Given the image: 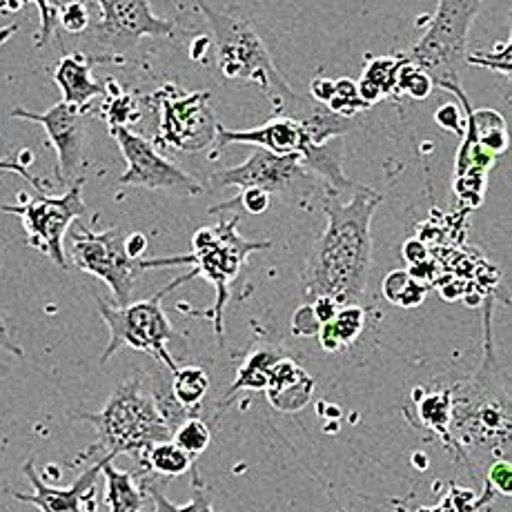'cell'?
Masks as SVG:
<instances>
[{
	"label": "cell",
	"mask_w": 512,
	"mask_h": 512,
	"mask_svg": "<svg viewBox=\"0 0 512 512\" xmlns=\"http://www.w3.org/2000/svg\"><path fill=\"white\" fill-rule=\"evenodd\" d=\"M383 194L368 185H357L350 201L323 199L328 228L312 245L301 274L303 297L312 301L330 297L339 308L359 305L366 297L372 268V216Z\"/></svg>",
	"instance_id": "1"
},
{
	"label": "cell",
	"mask_w": 512,
	"mask_h": 512,
	"mask_svg": "<svg viewBox=\"0 0 512 512\" xmlns=\"http://www.w3.org/2000/svg\"><path fill=\"white\" fill-rule=\"evenodd\" d=\"M452 426L457 461L470 466V452L484 450L492 459H508L510 452V388L508 372L499 366L490 341V314H486V352L479 372L450 388Z\"/></svg>",
	"instance_id": "2"
},
{
	"label": "cell",
	"mask_w": 512,
	"mask_h": 512,
	"mask_svg": "<svg viewBox=\"0 0 512 512\" xmlns=\"http://www.w3.org/2000/svg\"><path fill=\"white\" fill-rule=\"evenodd\" d=\"M208 18L216 43V70L225 81H243L259 87L268 98L274 116L292 118L297 123H305L319 110V103L312 98L301 96L292 90L285 81L279 67L274 65L268 47L256 34L250 21L221 12L212 5H196Z\"/></svg>",
	"instance_id": "3"
},
{
	"label": "cell",
	"mask_w": 512,
	"mask_h": 512,
	"mask_svg": "<svg viewBox=\"0 0 512 512\" xmlns=\"http://www.w3.org/2000/svg\"><path fill=\"white\" fill-rule=\"evenodd\" d=\"M74 419L92 423L98 435L92 446L72 461L74 466L96 455L112 461L121 455H130L139 464V459L152 446L172 439V430L161 417L152 388L147 386L143 374L125 379L107 399L103 410L76 412Z\"/></svg>",
	"instance_id": "4"
},
{
	"label": "cell",
	"mask_w": 512,
	"mask_h": 512,
	"mask_svg": "<svg viewBox=\"0 0 512 512\" xmlns=\"http://www.w3.org/2000/svg\"><path fill=\"white\" fill-rule=\"evenodd\" d=\"M192 279H196V277L190 270V272L181 274V277H176L172 283H167L165 288L152 294L150 299L127 303V305H123V308H118V305L105 301L103 297H96L98 312H101L103 321L107 323V328H110V341H107V346L101 354L103 366L121 348H132V350L150 354V357L159 361L163 368L170 370V374L179 368V363L174 361L170 350H167L172 339H176V330L172 328L170 319H167L161 301L172 290L179 288V285L192 281Z\"/></svg>",
	"instance_id": "5"
},
{
	"label": "cell",
	"mask_w": 512,
	"mask_h": 512,
	"mask_svg": "<svg viewBox=\"0 0 512 512\" xmlns=\"http://www.w3.org/2000/svg\"><path fill=\"white\" fill-rule=\"evenodd\" d=\"M125 236L127 232L121 228L94 232L76 221L70 252V265L105 281L114 294V305H118V308L130 303L134 283L139 281L143 272L154 268H172V265H194L192 254L165 256V259H132L125 250Z\"/></svg>",
	"instance_id": "6"
},
{
	"label": "cell",
	"mask_w": 512,
	"mask_h": 512,
	"mask_svg": "<svg viewBox=\"0 0 512 512\" xmlns=\"http://www.w3.org/2000/svg\"><path fill=\"white\" fill-rule=\"evenodd\" d=\"M481 3H439L419 43L403 52L408 63L426 72L435 90L461 85V70L468 56V29Z\"/></svg>",
	"instance_id": "7"
},
{
	"label": "cell",
	"mask_w": 512,
	"mask_h": 512,
	"mask_svg": "<svg viewBox=\"0 0 512 512\" xmlns=\"http://www.w3.org/2000/svg\"><path fill=\"white\" fill-rule=\"evenodd\" d=\"M241 216L234 214L230 219L221 216V221L214 228L196 230L192 239V256H194V277L208 279L216 288V303H214V332L216 339L223 346V312L225 303L230 299V285L239 277L241 270L248 263L252 252L270 250L272 241H250L236 232Z\"/></svg>",
	"instance_id": "8"
},
{
	"label": "cell",
	"mask_w": 512,
	"mask_h": 512,
	"mask_svg": "<svg viewBox=\"0 0 512 512\" xmlns=\"http://www.w3.org/2000/svg\"><path fill=\"white\" fill-rule=\"evenodd\" d=\"M210 181L214 187L232 185L239 187V190L256 187V190L279 196L285 203L299 205V208H308L314 194L319 190L323 192L321 181L301 163V154L277 156L259 150V147H254L248 161L212 174Z\"/></svg>",
	"instance_id": "9"
},
{
	"label": "cell",
	"mask_w": 512,
	"mask_h": 512,
	"mask_svg": "<svg viewBox=\"0 0 512 512\" xmlns=\"http://www.w3.org/2000/svg\"><path fill=\"white\" fill-rule=\"evenodd\" d=\"M83 185L85 179H76L61 196L38 194L34 199H27L25 194H18L21 199L18 205H0V212L16 214L23 221L27 243L49 256L61 270H70V261H67L63 248L65 234L72 223L87 214Z\"/></svg>",
	"instance_id": "10"
},
{
	"label": "cell",
	"mask_w": 512,
	"mask_h": 512,
	"mask_svg": "<svg viewBox=\"0 0 512 512\" xmlns=\"http://www.w3.org/2000/svg\"><path fill=\"white\" fill-rule=\"evenodd\" d=\"M212 94L185 92L172 83L163 85L147 101L159 105L161 123L154 145H170L181 152H203L214 145L219 121L210 107Z\"/></svg>",
	"instance_id": "11"
},
{
	"label": "cell",
	"mask_w": 512,
	"mask_h": 512,
	"mask_svg": "<svg viewBox=\"0 0 512 512\" xmlns=\"http://www.w3.org/2000/svg\"><path fill=\"white\" fill-rule=\"evenodd\" d=\"M112 139L118 143L127 163V170L118 176V185H136L147 190H167L183 196H196L203 192V185L187 174L183 167L156 150L152 141L132 132L130 127H107Z\"/></svg>",
	"instance_id": "12"
},
{
	"label": "cell",
	"mask_w": 512,
	"mask_h": 512,
	"mask_svg": "<svg viewBox=\"0 0 512 512\" xmlns=\"http://www.w3.org/2000/svg\"><path fill=\"white\" fill-rule=\"evenodd\" d=\"M101 18L92 23V34L101 45L125 52L134 47L143 36L163 38L172 36L176 23L172 18H161L154 14L150 3H114V0H101L96 3Z\"/></svg>",
	"instance_id": "13"
},
{
	"label": "cell",
	"mask_w": 512,
	"mask_h": 512,
	"mask_svg": "<svg viewBox=\"0 0 512 512\" xmlns=\"http://www.w3.org/2000/svg\"><path fill=\"white\" fill-rule=\"evenodd\" d=\"M85 114L74 105L58 101L47 112H29L23 107H14L12 116L23 121L38 123L45 130L49 145L56 150V176L63 185L76 181V172L83 163V143H85Z\"/></svg>",
	"instance_id": "14"
},
{
	"label": "cell",
	"mask_w": 512,
	"mask_h": 512,
	"mask_svg": "<svg viewBox=\"0 0 512 512\" xmlns=\"http://www.w3.org/2000/svg\"><path fill=\"white\" fill-rule=\"evenodd\" d=\"M103 461L98 459L92 468H87L81 477H78L72 486L56 488L49 486L47 481L36 472L34 457L25 461L23 475L29 479L34 492L25 495V492L9 490L16 501L21 504L34 506L38 512H98L101 501H98V477H101Z\"/></svg>",
	"instance_id": "15"
},
{
	"label": "cell",
	"mask_w": 512,
	"mask_h": 512,
	"mask_svg": "<svg viewBox=\"0 0 512 512\" xmlns=\"http://www.w3.org/2000/svg\"><path fill=\"white\" fill-rule=\"evenodd\" d=\"M254 145L259 150L272 152L277 156L285 154H303L308 150V139H305L303 127L292 121V118L274 116L261 127H250V130H230L219 123L216 127V139H214V152L212 156L219 154L223 147L228 145Z\"/></svg>",
	"instance_id": "16"
},
{
	"label": "cell",
	"mask_w": 512,
	"mask_h": 512,
	"mask_svg": "<svg viewBox=\"0 0 512 512\" xmlns=\"http://www.w3.org/2000/svg\"><path fill=\"white\" fill-rule=\"evenodd\" d=\"M112 56H87L83 52H70L58 61L54 70V81L61 87L67 105H74L78 110L90 112L94 98H103V85L92 76V67L96 63H112Z\"/></svg>",
	"instance_id": "17"
},
{
	"label": "cell",
	"mask_w": 512,
	"mask_h": 512,
	"mask_svg": "<svg viewBox=\"0 0 512 512\" xmlns=\"http://www.w3.org/2000/svg\"><path fill=\"white\" fill-rule=\"evenodd\" d=\"M314 388H317V383L308 370L294 359L281 357L270 372L265 395H268L274 410L283 412V415H294L312 401Z\"/></svg>",
	"instance_id": "18"
},
{
	"label": "cell",
	"mask_w": 512,
	"mask_h": 512,
	"mask_svg": "<svg viewBox=\"0 0 512 512\" xmlns=\"http://www.w3.org/2000/svg\"><path fill=\"white\" fill-rule=\"evenodd\" d=\"M105 477V495L103 510L105 512H145V490L141 484V475L136 470H121L114 466L112 459H101Z\"/></svg>",
	"instance_id": "19"
},
{
	"label": "cell",
	"mask_w": 512,
	"mask_h": 512,
	"mask_svg": "<svg viewBox=\"0 0 512 512\" xmlns=\"http://www.w3.org/2000/svg\"><path fill=\"white\" fill-rule=\"evenodd\" d=\"M412 403H415L417 417L423 430H430L432 435L441 439L446 450H450L457 459V446L452 441L450 426H452V395L450 388H437V390H426L417 388L415 395H412Z\"/></svg>",
	"instance_id": "20"
},
{
	"label": "cell",
	"mask_w": 512,
	"mask_h": 512,
	"mask_svg": "<svg viewBox=\"0 0 512 512\" xmlns=\"http://www.w3.org/2000/svg\"><path fill=\"white\" fill-rule=\"evenodd\" d=\"M406 61V54H392V56H368L363 74L357 81L359 96L370 107L383 101L386 96L395 94L397 74L399 67Z\"/></svg>",
	"instance_id": "21"
},
{
	"label": "cell",
	"mask_w": 512,
	"mask_h": 512,
	"mask_svg": "<svg viewBox=\"0 0 512 512\" xmlns=\"http://www.w3.org/2000/svg\"><path fill=\"white\" fill-rule=\"evenodd\" d=\"M281 359L279 352L268 350V348H259L250 352L248 357H245L243 366L236 372V379L230 386V390L225 392L223 401L219 403V410H216V419L221 417L223 408H228L230 403L236 399V395L243 390H254V392H265L268 388V379H270V372L274 368V363Z\"/></svg>",
	"instance_id": "22"
},
{
	"label": "cell",
	"mask_w": 512,
	"mask_h": 512,
	"mask_svg": "<svg viewBox=\"0 0 512 512\" xmlns=\"http://www.w3.org/2000/svg\"><path fill=\"white\" fill-rule=\"evenodd\" d=\"M210 390V374L201 366H179L170 377V395L187 417H201L203 399Z\"/></svg>",
	"instance_id": "23"
},
{
	"label": "cell",
	"mask_w": 512,
	"mask_h": 512,
	"mask_svg": "<svg viewBox=\"0 0 512 512\" xmlns=\"http://www.w3.org/2000/svg\"><path fill=\"white\" fill-rule=\"evenodd\" d=\"M196 466V461L185 455V452L174 446L170 441H161L152 446L145 455L139 459V475L141 477H163V479H174L181 477L185 472H190Z\"/></svg>",
	"instance_id": "24"
},
{
	"label": "cell",
	"mask_w": 512,
	"mask_h": 512,
	"mask_svg": "<svg viewBox=\"0 0 512 512\" xmlns=\"http://www.w3.org/2000/svg\"><path fill=\"white\" fill-rule=\"evenodd\" d=\"M363 328H366V310L361 305H348L334 314L332 321L323 323L317 337L323 350L339 352L357 341Z\"/></svg>",
	"instance_id": "25"
},
{
	"label": "cell",
	"mask_w": 512,
	"mask_h": 512,
	"mask_svg": "<svg viewBox=\"0 0 512 512\" xmlns=\"http://www.w3.org/2000/svg\"><path fill=\"white\" fill-rule=\"evenodd\" d=\"M192 475H194V497L183 506L172 504V501L163 495L161 488L156 486V481L152 477H141L145 497L152 501L154 512H214L208 486L203 484L201 475L196 472V466L192 468Z\"/></svg>",
	"instance_id": "26"
},
{
	"label": "cell",
	"mask_w": 512,
	"mask_h": 512,
	"mask_svg": "<svg viewBox=\"0 0 512 512\" xmlns=\"http://www.w3.org/2000/svg\"><path fill=\"white\" fill-rule=\"evenodd\" d=\"M103 105L101 114L107 121V127H130L141 118L139 103H136V96L125 92L121 85H118L114 78L105 81L103 85Z\"/></svg>",
	"instance_id": "27"
},
{
	"label": "cell",
	"mask_w": 512,
	"mask_h": 512,
	"mask_svg": "<svg viewBox=\"0 0 512 512\" xmlns=\"http://www.w3.org/2000/svg\"><path fill=\"white\" fill-rule=\"evenodd\" d=\"M383 294H386V299L392 305L417 308L423 297H426V288L417 283L408 270H395L383 279Z\"/></svg>",
	"instance_id": "28"
},
{
	"label": "cell",
	"mask_w": 512,
	"mask_h": 512,
	"mask_svg": "<svg viewBox=\"0 0 512 512\" xmlns=\"http://www.w3.org/2000/svg\"><path fill=\"white\" fill-rule=\"evenodd\" d=\"M212 441L210 426L201 417H190L174 428L172 443L179 446L185 455H190L194 461L199 455L208 450Z\"/></svg>",
	"instance_id": "29"
},
{
	"label": "cell",
	"mask_w": 512,
	"mask_h": 512,
	"mask_svg": "<svg viewBox=\"0 0 512 512\" xmlns=\"http://www.w3.org/2000/svg\"><path fill=\"white\" fill-rule=\"evenodd\" d=\"M326 107L332 114L348 118V121H352V116H357L359 112L370 110V105L359 96V87L354 78H339V81H334V94Z\"/></svg>",
	"instance_id": "30"
},
{
	"label": "cell",
	"mask_w": 512,
	"mask_h": 512,
	"mask_svg": "<svg viewBox=\"0 0 512 512\" xmlns=\"http://www.w3.org/2000/svg\"><path fill=\"white\" fill-rule=\"evenodd\" d=\"M270 201H272L270 194L256 190V187H248V190H241L239 194H236L234 199L214 205V208L208 210V214L234 212V214H239V216H243V214L259 216V214H263L265 210L270 208Z\"/></svg>",
	"instance_id": "31"
},
{
	"label": "cell",
	"mask_w": 512,
	"mask_h": 512,
	"mask_svg": "<svg viewBox=\"0 0 512 512\" xmlns=\"http://www.w3.org/2000/svg\"><path fill=\"white\" fill-rule=\"evenodd\" d=\"M432 92H435V85L428 78L426 72H421L417 65L408 63V58L403 61L397 74V85H395V94H403L412 98V101H423L428 98Z\"/></svg>",
	"instance_id": "32"
},
{
	"label": "cell",
	"mask_w": 512,
	"mask_h": 512,
	"mask_svg": "<svg viewBox=\"0 0 512 512\" xmlns=\"http://www.w3.org/2000/svg\"><path fill=\"white\" fill-rule=\"evenodd\" d=\"M510 54H512V43L501 41V43H497L495 52L490 49V52H472V54H468L466 63L475 65V67H484V70H495L501 76L510 78V74H512Z\"/></svg>",
	"instance_id": "33"
},
{
	"label": "cell",
	"mask_w": 512,
	"mask_h": 512,
	"mask_svg": "<svg viewBox=\"0 0 512 512\" xmlns=\"http://www.w3.org/2000/svg\"><path fill=\"white\" fill-rule=\"evenodd\" d=\"M58 25L70 34H85L92 27L90 5L85 3H65L58 12Z\"/></svg>",
	"instance_id": "34"
},
{
	"label": "cell",
	"mask_w": 512,
	"mask_h": 512,
	"mask_svg": "<svg viewBox=\"0 0 512 512\" xmlns=\"http://www.w3.org/2000/svg\"><path fill=\"white\" fill-rule=\"evenodd\" d=\"M486 192V174H464L461 179H455V194L461 201H466L470 208H479L484 201Z\"/></svg>",
	"instance_id": "35"
},
{
	"label": "cell",
	"mask_w": 512,
	"mask_h": 512,
	"mask_svg": "<svg viewBox=\"0 0 512 512\" xmlns=\"http://www.w3.org/2000/svg\"><path fill=\"white\" fill-rule=\"evenodd\" d=\"M486 484H490V488L497 492V495L510 497L512 492V466L508 459H495L488 468L486 475Z\"/></svg>",
	"instance_id": "36"
},
{
	"label": "cell",
	"mask_w": 512,
	"mask_h": 512,
	"mask_svg": "<svg viewBox=\"0 0 512 512\" xmlns=\"http://www.w3.org/2000/svg\"><path fill=\"white\" fill-rule=\"evenodd\" d=\"M38 12H41V32L36 34V47H45L49 41H52L54 32L58 29V12H61V5H52L45 3V0H38L36 3Z\"/></svg>",
	"instance_id": "37"
},
{
	"label": "cell",
	"mask_w": 512,
	"mask_h": 512,
	"mask_svg": "<svg viewBox=\"0 0 512 512\" xmlns=\"http://www.w3.org/2000/svg\"><path fill=\"white\" fill-rule=\"evenodd\" d=\"M319 321L314 319V312L310 308V303H305L303 308H299L297 312H294L292 317V332L297 334V337H303V339H310V337H317L319 334Z\"/></svg>",
	"instance_id": "38"
},
{
	"label": "cell",
	"mask_w": 512,
	"mask_h": 512,
	"mask_svg": "<svg viewBox=\"0 0 512 512\" xmlns=\"http://www.w3.org/2000/svg\"><path fill=\"white\" fill-rule=\"evenodd\" d=\"M435 121L439 123V127H443V130L455 132L459 136H464L466 132V121H461V107L455 103H448L443 105L441 110H437Z\"/></svg>",
	"instance_id": "39"
},
{
	"label": "cell",
	"mask_w": 512,
	"mask_h": 512,
	"mask_svg": "<svg viewBox=\"0 0 512 512\" xmlns=\"http://www.w3.org/2000/svg\"><path fill=\"white\" fill-rule=\"evenodd\" d=\"M310 308H312V312H314V319L319 321V326H323V323L332 321L334 314H337V312L341 310L339 303L334 301V299H330V297H317V299H312Z\"/></svg>",
	"instance_id": "40"
},
{
	"label": "cell",
	"mask_w": 512,
	"mask_h": 512,
	"mask_svg": "<svg viewBox=\"0 0 512 512\" xmlns=\"http://www.w3.org/2000/svg\"><path fill=\"white\" fill-rule=\"evenodd\" d=\"M310 94H312V101L319 103L326 107L330 103V98L334 94V81L328 76H317L314 81L310 83Z\"/></svg>",
	"instance_id": "41"
},
{
	"label": "cell",
	"mask_w": 512,
	"mask_h": 512,
	"mask_svg": "<svg viewBox=\"0 0 512 512\" xmlns=\"http://www.w3.org/2000/svg\"><path fill=\"white\" fill-rule=\"evenodd\" d=\"M3 252H5V248H3V245H0V268H3ZM0 350L12 352L14 357H25L23 348H18L16 341L12 339V334H9L7 319H5L3 312H0Z\"/></svg>",
	"instance_id": "42"
},
{
	"label": "cell",
	"mask_w": 512,
	"mask_h": 512,
	"mask_svg": "<svg viewBox=\"0 0 512 512\" xmlns=\"http://www.w3.org/2000/svg\"><path fill=\"white\" fill-rule=\"evenodd\" d=\"M147 236L143 232H130L125 236V250L132 259H143V254L147 252Z\"/></svg>",
	"instance_id": "43"
},
{
	"label": "cell",
	"mask_w": 512,
	"mask_h": 512,
	"mask_svg": "<svg viewBox=\"0 0 512 512\" xmlns=\"http://www.w3.org/2000/svg\"><path fill=\"white\" fill-rule=\"evenodd\" d=\"M9 374V368L7 366H3V363H0V381H3L5 377Z\"/></svg>",
	"instance_id": "44"
},
{
	"label": "cell",
	"mask_w": 512,
	"mask_h": 512,
	"mask_svg": "<svg viewBox=\"0 0 512 512\" xmlns=\"http://www.w3.org/2000/svg\"><path fill=\"white\" fill-rule=\"evenodd\" d=\"M98 512H105V510H103V504H101V508H98Z\"/></svg>",
	"instance_id": "45"
}]
</instances>
